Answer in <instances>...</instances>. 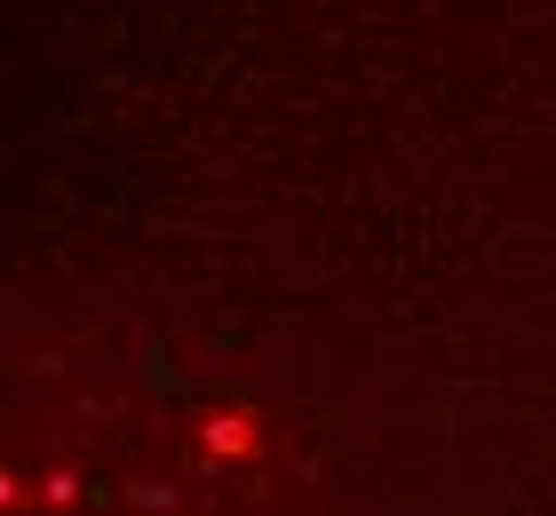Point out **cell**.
Returning <instances> with one entry per match:
<instances>
[{"instance_id": "cell-1", "label": "cell", "mask_w": 556, "mask_h": 516, "mask_svg": "<svg viewBox=\"0 0 556 516\" xmlns=\"http://www.w3.org/2000/svg\"><path fill=\"white\" fill-rule=\"evenodd\" d=\"M207 453H215V461H255V453H263L255 413H215V421H207Z\"/></svg>"}]
</instances>
